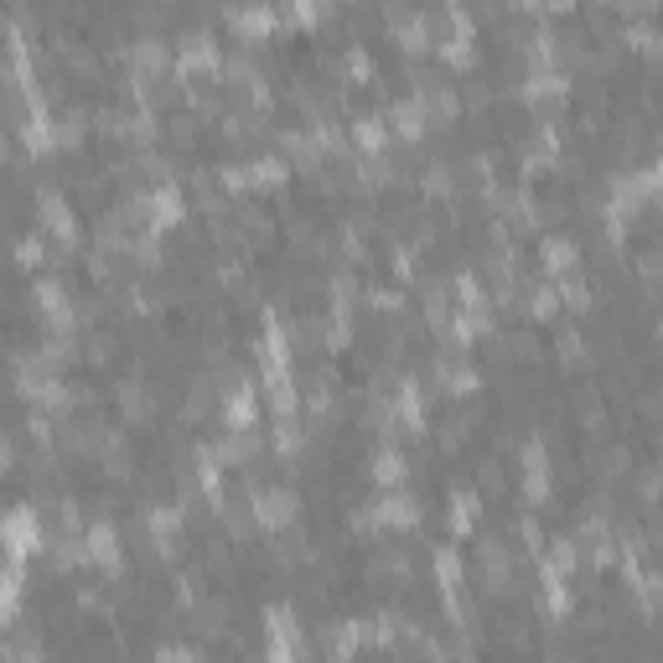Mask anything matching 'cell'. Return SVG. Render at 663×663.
<instances>
[{"mask_svg":"<svg viewBox=\"0 0 663 663\" xmlns=\"http://www.w3.org/2000/svg\"><path fill=\"white\" fill-rule=\"evenodd\" d=\"M358 140H363V145H379V140H384L379 120H358Z\"/></svg>","mask_w":663,"mask_h":663,"instance_id":"2","label":"cell"},{"mask_svg":"<svg viewBox=\"0 0 663 663\" xmlns=\"http://www.w3.org/2000/svg\"><path fill=\"white\" fill-rule=\"evenodd\" d=\"M260 513H265L270 524H280L285 513H290V503H285V492H265V503H260Z\"/></svg>","mask_w":663,"mask_h":663,"instance_id":"1","label":"cell"}]
</instances>
